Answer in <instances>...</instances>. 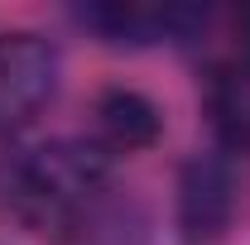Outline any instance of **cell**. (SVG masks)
<instances>
[{
  "label": "cell",
  "mask_w": 250,
  "mask_h": 245,
  "mask_svg": "<svg viewBox=\"0 0 250 245\" xmlns=\"http://www.w3.org/2000/svg\"><path fill=\"white\" fill-rule=\"evenodd\" d=\"M111 192V154L96 140L34 144L0 173V202L20 226L43 241L72 245L92 207Z\"/></svg>",
  "instance_id": "cell-1"
},
{
  "label": "cell",
  "mask_w": 250,
  "mask_h": 245,
  "mask_svg": "<svg viewBox=\"0 0 250 245\" xmlns=\"http://www.w3.org/2000/svg\"><path fill=\"white\" fill-rule=\"evenodd\" d=\"M207 111H212V125H217L221 144L250 154V48L236 53V58H226L212 72Z\"/></svg>",
  "instance_id": "cell-6"
},
{
  "label": "cell",
  "mask_w": 250,
  "mask_h": 245,
  "mask_svg": "<svg viewBox=\"0 0 250 245\" xmlns=\"http://www.w3.org/2000/svg\"><path fill=\"white\" fill-rule=\"evenodd\" d=\"M236 216V168L226 154H192L178 168V236L183 245H217Z\"/></svg>",
  "instance_id": "cell-4"
},
{
  "label": "cell",
  "mask_w": 250,
  "mask_h": 245,
  "mask_svg": "<svg viewBox=\"0 0 250 245\" xmlns=\"http://www.w3.org/2000/svg\"><path fill=\"white\" fill-rule=\"evenodd\" d=\"M58 92V48L39 34H0V135L29 125Z\"/></svg>",
  "instance_id": "cell-3"
},
{
  "label": "cell",
  "mask_w": 250,
  "mask_h": 245,
  "mask_svg": "<svg viewBox=\"0 0 250 245\" xmlns=\"http://www.w3.org/2000/svg\"><path fill=\"white\" fill-rule=\"evenodd\" d=\"M72 20L101 43L125 48H154V43H192L207 29V10L197 5H140V0H111V5H77Z\"/></svg>",
  "instance_id": "cell-2"
},
{
  "label": "cell",
  "mask_w": 250,
  "mask_h": 245,
  "mask_svg": "<svg viewBox=\"0 0 250 245\" xmlns=\"http://www.w3.org/2000/svg\"><path fill=\"white\" fill-rule=\"evenodd\" d=\"M96 116V144L106 154H135V149H149L159 135H164V111L145 92L135 87H106L92 106Z\"/></svg>",
  "instance_id": "cell-5"
}]
</instances>
